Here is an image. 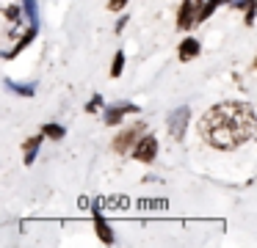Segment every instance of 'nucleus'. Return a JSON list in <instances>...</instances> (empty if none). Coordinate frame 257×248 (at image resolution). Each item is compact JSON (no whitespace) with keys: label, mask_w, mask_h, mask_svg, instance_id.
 I'll return each instance as SVG.
<instances>
[{"label":"nucleus","mask_w":257,"mask_h":248,"mask_svg":"<svg viewBox=\"0 0 257 248\" xmlns=\"http://www.w3.org/2000/svg\"><path fill=\"white\" fill-rule=\"evenodd\" d=\"M202 135L216 149H235L254 132V113L243 102H221L202 116Z\"/></svg>","instance_id":"nucleus-1"},{"label":"nucleus","mask_w":257,"mask_h":248,"mask_svg":"<svg viewBox=\"0 0 257 248\" xmlns=\"http://www.w3.org/2000/svg\"><path fill=\"white\" fill-rule=\"evenodd\" d=\"M141 130H144V121H136V124L124 127V130L119 132L116 138H113V149H116V152H130V149L139 143Z\"/></svg>","instance_id":"nucleus-2"},{"label":"nucleus","mask_w":257,"mask_h":248,"mask_svg":"<svg viewBox=\"0 0 257 248\" xmlns=\"http://www.w3.org/2000/svg\"><path fill=\"white\" fill-rule=\"evenodd\" d=\"M205 9L202 0H183V9H180V17H177V25L183 28H191L194 22H199V11Z\"/></svg>","instance_id":"nucleus-3"},{"label":"nucleus","mask_w":257,"mask_h":248,"mask_svg":"<svg viewBox=\"0 0 257 248\" xmlns=\"http://www.w3.org/2000/svg\"><path fill=\"white\" fill-rule=\"evenodd\" d=\"M188 119H191V108H177L172 116H169V132L172 138H183L185 135V127H188Z\"/></svg>","instance_id":"nucleus-4"},{"label":"nucleus","mask_w":257,"mask_h":248,"mask_svg":"<svg viewBox=\"0 0 257 248\" xmlns=\"http://www.w3.org/2000/svg\"><path fill=\"white\" fill-rule=\"evenodd\" d=\"M155 154H158V141L152 135L141 138V141L133 146V157L141 160V163H152V160H155Z\"/></svg>","instance_id":"nucleus-5"},{"label":"nucleus","mask_w":257,"mask_h":248,"mask_svg":"<svg viewBox=\"0 0 257 248\" xmlns=\"http://www.w3.org/2000/svg\"><path fill=\"white\" fill-rule=\"evenodd\" d=\"M136 105H113V108L105 110V124H119L124 113H136Z\"/></svg>","instance_id":"nucleus-6"},{"label":"nucleus","mask_w":257,"mask_h":248,"mask_svg":"<svg viewBox=\"0 0 257 248\" xmlns=\"http://www.w3.org/2000/svg\"><path fill=\"white\" fill-rule=\"evenodd\" d=\"M199 39H183V44H180V58L183 61H191V58H196V55H199Z\"/></svg>","instance_id":"nucleus-7"},{"label":"nucleus","mask_w":257,"mask_h":248,"mask_svg":"<svg viewBox=\"0 0 257 248\" xmlns=\"http://www.w3.org/2000/svg\"><path fill=\"white\" fill-rule=\"evenodd\" d=\"M94 226H97V234H100V240L102 242H113V231H111V226H108V220L102 218L100 212L94 209Z\"/></svg>","instance_id":"nucleus-8"},{"label":"nucleus","mask_w":257,"mask_h":248,"mask_svg":"<svg viewBox=\"0 0 257 248\" xmlns=\"http://www.w3.org/2000/svg\"><path fill=\"white\" fill-rule=\"evenodd\" d=\"M39 143H42V138H28V141H25V165H34Z\"/></svg>","instance_id":"nucleus-9"},{"label":"nucleus","mask_w":257,"mask_h":248,"mask_svg":"<svg viewBox=\"0 0 257 248\" xmlns=\"http://www.w3.org/2000/svg\"><path fill=\"white\" fill-rule=\"evenodd\" d=\"M42 132H45L47 138H53V141H61V138H64V127H58V124H45V130H42Z\"/></svg>","instance_id":"nucleus-10"},{"label":"nucleus","mask_w":257,"mask_h":248,"mask_svg":"<svg viewBox=\"0 0 257 248\" xmlns=\"http://www.w3.org/2000/svg\"><path fill=\"white\" fill-rule=\"evenodd\" d=\"M124 69V53H116L113 55V66H111V77H119Z\"/></svg>","instance_id":"nucleus-11"},{"label":"nucleus","mask_w":257,"mask_h":248,"mask_svg":"<svg viewBox=\"0 0 257 248\" xmlns=\"http://www.w3.org/2000/svg\"><path fill=\"white\" fill-rule=\"evenodd\" d=\"M9 88H12V91H17V94H23V97H34V94H36L34 86H17V83H9Z\"/></svg>","instance_id":"nucleus-12"},{"label":"nucleus","mask_w":257,"mask_h":248,"mask_svg":"<svg viewBox=\"0 0 257 248\" xmlns=\"http://www.w3.org/2000/svg\"><path fill=\"white\" fill-rule=\"evenodd\" d=\"M25 9H28V11H25V14H28V20L36 25V0H25Z\"/></svg>","instance_id":"nucleus-13"},{"label":"nucleus","mask_w":257,"mask_h":248,"mask_svg":"<svg viewBox=\"0 0 257 248\" xmlns=\"http://www.w3.org/2000/svg\"><path fill=\"white\" fill-rule=\"evenodd\" d=\"M254 14H257V0H251L249 9H246V22H254Z\"/></svg>","instance_id":"nucleus-14"},{"label":"nucleus","mask_w":257,"mask_h":248,"mask_svg":"<svg viewBox=\"0 0 257 248\" xmlns=\"http://www.w3.org/2000/svg\"><path fill=\"white\" fill-rule=\"evenodd\" d=\"M124 6H127V0H111V3H108V9H111V11H122Z\"/></svg>","instance_id":"nucleus-15"},{"label":"nucleus","mask_w":257,"mask_h":248,"mask_svg":"<svg viewBox=\"0 0 257 248\" xmlns=\"http://www.w3.org/2000/svg\"><path fill=\"white\" fill-rule=\"evenodd\" d=\"M100 105H102V97H100V94H97V97H94V99H91V102H89V113H94V110H100Z\"/></svg>","instance_id":"nucleus-16"}]
</instances>
